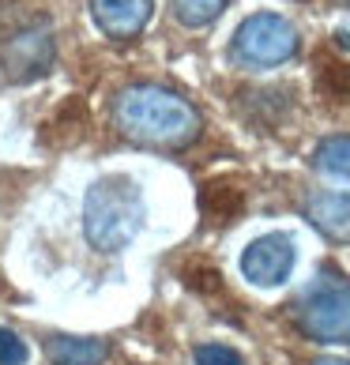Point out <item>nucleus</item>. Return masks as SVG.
<instances>
[{
    "label": "nucleus",
    "instance_id": "1",
    "mask_svg": "<svg viewBox=\"0 0 350 365\" xmlns=\"http://www.w3.org/2000/svg\"><path fill=\"white\" fill-rule=\"evenodd\" d=\"M113 120L120 136H128L140 147H158V151H181L200 136L196 106L181 98L177 91H166L155 83H136L120 91L113 106Z\"/></svg>",
    "mask_w": 350,
    "mask_h": 365
},
{
    "label": "nucleus",
    "instance_id": "2",
    "mask_svg": "<svg viewBox=\"0 0 350 365\" xmlns=\"http://www.w3.org/2000/svg\"><path fill=\"white\" fill-rule=\"evenodd\" d=\"M147 219L143 192L132 178H98L83 200V234L98 252H117L140 234Z\"/></svg>",
    "mask_w": 350,
    "mask_h": 365
},
{
    "label": "nucleus",
    "instance_id": "3",
    "mask_svg": "<svg viewBox=\"0 0 350 365\" xmlns=\"http://www.w3.org/2000/svg\"><path fill=\"white\" fill-rule=\"evenodd\" d=\"M298 324L313 343H350V279L324 267L298 297Z\"/></svg>",
    "mask_w": 350,
    "mask_h": 365
},
{
    "label": "nucleus",
    "instance_id": "4",
    "mask_svg": "<svg viewBox=\"0 0 350 365\" xmlns=\"http://www.w3.org/2000/svg\"><path fill=\"white\" fill-rule=\"evenodd\" d=\"M294 53H298V31L272 11L249 16L234 34V57L252 68H272V64L290 61Z\"/></svg>",
    "mask_w": 350,
    "mask_h": 365
},
{
    "label": "nucleus",
    "instance_id": "5",
    "mask_svg": "<svg viewBox=\"0 0 350 365\" xmlns=\"http://www.w3.org/2000/svg\"><path fill=\"white\" fill-rule=\"evenodd\" d=\"M53 61H57V42L46 23L11 34L0 49V68H4L8 83H34L53 68Z\"/></svg>",
    "mask_w": 350,
    "mask_h": 365
},
{
    "label": "nucleus",
    "instance_id": "6",
    "mask_svg": "<svg viewBox=\"0 0 350 365\" xmlns=\"http://www.w3.org/2000/svg\"><path fill=\"white\" fill-rule=\"evenodd\" d=\"M241 272L257 287H279L294 272V241L287 234H267L257 237L241 256Z\"/></svg>",
    "mask_w": 350,
    "mask_h": 365
},
{
    "label": "nucleus",
    "instance_id": "7",
    "mask_svg": "<svg viewBox=\"0 0 350 365\" xmlns=\"http://www.w3.org/2000/svg\"><path fill=\"white\" fill-rule=\"evenodd\" d=\"M155 0H91L94 19L110 38H136L151 19Z\"/></svg>",
    "mask_w": 350,
    "mask_h": 365
},
{
    "label": "nucleus",
    "instance_id": "8",
    "mask_svg": "<svg viewBox=\"0 0 350 365\" xmlns=\"http://www.w3.org/2000/svg\"><path fill=\"white\" fill-rule=\"evenodd\" d=\"M305 219L331 241H350V196L346 192H316V196H309Z\"/></svg>",
    "mask_w": 350,
    "mask_h": 365
},
{
    "label": "nucleus",
    "instance_id": "9",
    "mask_svg": "<svg viewBox=\"0 0 350 365\" xmlns=\"http://www.w3.org/2000/svg\"><path fill=\"white\" fill-rule=\"evenodd\" d=\"M46 354L57 365H105L110 361V343L79 339V335H53V339H46Z\"/></svg>",
    "mask_w": 350,
    "mask_h": 365
},
{
    "label": "nucleus",
    "instance_id": "10",
    "mask_svg": "<svg viewBox=\"0 0 350 365\" xmlns=\"http://www.w3.org/2000/svg\"><path fill=\"white\" fill-rule=\"evenodd\" d=\"M200 207L211 222H234L245 207V192L234 181H207L204 192H200Z\"/></svg>",
    "mask_w": 350,
    "mask_h": 365
},
{
    "label": "nucleus",
    "instance_id": "11",
    "mask_svg": "<svg viewBox=\"0 0 350 365\" xmlns=\"http://www.w3.org/2000/svg\"><path fill=\"white\" fill-rule=\"evenodd\" d=\"M38 23H46V16L38 8H31V0H0V38L4 42L11 34L26 31V26H38Z\"/></svg>",
    "mask_w": 350,
    "mask_h": 365
},
{
    "label": "nucleus",
    "instance_id": "12",
    "mask_svg": "<svg viewBox=\"0 0 350 365\" xmlns=\"http://www.w3.org/2000/svg\"><path fill=\"white\" fill-rule=\"evenodd\" d=\"M313 158L320 170L335 173V178H350V136H328Z\"/></svg>",
    "mask_w": 350,
    "mask_h": 365
},
{
    "label": "nucleus",
    "instance_id": "13",
    "mask_svg": "<svg viewBox=\"0 0 350 365\" xmlns=\"http://www.w3.org/2000/svg\"><path fill=\"white\" fill-rule=\"evenodd\" d=\"M316 87L324 91L328 98L350 102V64H343V61H320Z\"/></svg>",
    "mask_w": 350,
    "mask_h": 365
},
{
    "label": "nucleus",
    "instance_id": "14",
    "mask_svg": "<svg viewBox=\"0 0 350 365\" xmlns=\"http://www.w3.org/2000/svg\"><path fill=\"white\" fill-rule=\"evenodd\" d=\"M230 0H173V11L185 26H207L211 19H219V11Z\"/></svg>",
    "mask_w": 350,
    "mask_h": 365
},
{
    "label": "nucleus",
    "instance_id": "15",
    "mask_svg": "<svg viewBox=\"0 0 350 365\" xmlns=\"http://www.w3.org/2000/svg\"><path fill=\"white\" fill-rule=\"evenodd\" d=\"M196 365H241V354L226 343H204L196 346Z\"/></svg>",
    "mask_w": 350,
    "mask_h": 365
},
{
    "label": "nucleus",
    "instance_id": "16",
    "mask_svg": "<svg viewBox=\"0 0 350 365\" xmlns=\"http://www.w3.org/2000/svg\"><path fill=\"white\" fill-rule=\"evenodd\" d=\"M26 361V343L16 331L0 328V365H23Z\"/></svg>",
    "mask_w": 350,
    "mask_h": 365
},
{
    "label": "nucleus",
    "instance_id": "17",
    "mask_svg": "<svg viewBox=\"0 0 350 365\" xmlns=\"http://www.w3.org/2000/svg\"><path fill=\"white\" fill-rule=\"evenodd\" d=\"M335 46H343V49H350V31H339V34H335Z\"/></svg>",
    "mask_w": 350,
    "mask_h": 365
},
{
    "label": "nucleus",
    "instance_id": "18",
    "mask_svg": "<svg viewBox=\"0 0 350 365\" xmlns=\"http://www.w3.org/2000/svg\"><path fill=\"white\" fill-rule=\"evenodd\" d=\"M313 365H350V361H343V358H316Z\"/></svg>",
    "mask_w": 350,
    "mask_h": 365
},
{
    "label": "nucleus",
    "instance_id": "19",
    "mask_svg": "<svg viewBox=\"0 0 350 365\" xmlns=\"http://www.w3.org/2000/svg\"><path fill=\"white\" fill-rule=\"evenodd\" d=\"M346 4H350V0H346Z\"/></svg>",
    "mask_w": 350,
    "mask_h": 365
}]
</instances>
